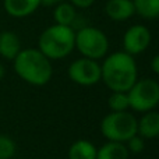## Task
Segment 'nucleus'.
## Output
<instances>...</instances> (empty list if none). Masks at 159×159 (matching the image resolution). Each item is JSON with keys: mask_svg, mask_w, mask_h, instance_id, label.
<instances>
[{"mask_svg": "<svg viewBox=\"0 0 159 159\" xmlns=\"http://www.w3.org/2000/svg\"><path fill=\"white\" fill-rule=\"evenodd\" d=\"M105 57L101 64V80L112 92H127L138 80L134 56L121 50Z\"/></svg>", "mask_w": 159, "mask_h": 159, "instance_id": "f257e3e1", "label": "nucleus"}, {"mask_svg": "<svg viewBox=\"0 0 159 159\" xmlns=\"http://www.w3.org/2000/svg\"><path fill=\"white\" fill-rule=\"evenodd\" d=\"M69 2L71 3L75 8H81V10H84V8H89L91 6L95 3V0H69Z\"/></svg>", "mask_w": 159, "mask_h": 159, "instance_id": "aec40b11", "label": "nucleus"}, {"mask_svg": "<svg viewBox=\"0 0 159 159\" xmlns=\"http://www.w3.org/2000/svg\"><path fill=\"white\" fill-rule=\"evenodd\" d=\"M4 74H6V69H4V66H3V64L0 63V81L3 80V77H4Z\"/></svg>", "mask_w": 159, "mask_h": 159, "instance_id": "5701e85b", "label": "nucleus"}, {"mask_svg": "<svg viewBox=\"0 0 159 159\" xmlns=\"http://www.w3.org/2000/svg\"><path fill=\"white\" fill-rule=\"evenodd\" d=\"M151 69H152V71H154L155 74L159 75V55H157V56H154V57H152Z\"/></svg>", "mask_w": 159, "mask_h": 159, "instance_id": "412c9836", "label": "nucleus"}, {"mask_svg": "<svg viewBox=\"0 0 159 159\" xmlns=\"http://www.w3.org/2000/svg\"><path fill=\"white\" fill-rule=\"evenodd\" d=\"M107 105L110 107V112H126L130 107L129 95L127 92H112V95L107 99Z\"/></svg>", "mask_w": 159, "mask_h": 159, "instance_id": "f3484780", "label": "nucleus"}, {"mask_svg": "<svg viewBox=\"0 0 159 159\" xmlns=\"http://www.w3.org/2000/svg\"><path fill=\"white\" fill-rule=\"evenodd\" d=\"M129 155L126 144L116 141H106L96 151V159H129Z\"/></svg>", "mask_w": 159, "mask_h": 159, "instance_id": "ddd939ff", "label": "nucleus"}, {"mask_svg": "<svg viewBox=\"0 0 159 159\" xmlns=\"http://www.w3.org/2000/svg\"><path fill=\"white\" fill-rule=\"evenodd\" d=\"M152 35L148 27L143 24H134L123 35V50L131 56L144 53L151 45Z\"/></svg>", "mask_w": 159, "mask_h": 159, "instance_id": "6e6552de", "label": "nucleus"}, {"mask_svg": "<svg viewBox=\"0 0 159 159\" xmlns=\"http://www.w3.org/2000/svg\"><path fill=\"white\" fill-rule=\"evenodd\" d=\"M137 134L144 140L159 137V112L149 110L137 119Z\"/></svg>", "mask_w": 159, "mask_h": 159, "instance_id": "9b49d317", "label": "nucleus"}, {"mask_svg": "<svg viewBox=\"0 0 159 159\" xmlns=\"http://www.w3.org/2000/svg\"><path fill=\"white\" fill-rule=\"evenodd\" d=\"M38 49L49 60L67 57L75 49V31L66 25H50L39 35Z\"/></svg>", "mask_w": 159, "mask_h": 159, "instance_id": "7ed1b4c3", "label": "nucleus"}, {"mask_svg": "<svg viewBox=\"0 0 159 159\" xmlns=\"http://www.w3.org/2000/svg\"><path fill=\"white\" fill-rule=\"evenodd\" d=\"M101 133L107 141L126 144L137 134V117L129 110L110 112L101 121Z\"/></svg>", "mask_w": 159, "mask_h": 159, "instance_id": "20e7f679", "label": "nucleus"}, {"mask_svg": "<svg viewBox=\"0 0 159 159\" xmlns=\"http://www.w3.org/2000/svg\"><path fill=\"white\" fill-rule=\"evenodd\" d=\"M61 2H66V0H41V4L46 6V7H55Z\"/></svg>", "mask_w": 159, "mask_h": 159, "instance_id": "4be33fe9", "label": "nucleus"}, {"mask_svg": "<svg viewBox=\"0 0 159 159\" xmlns=\"http://www.w3.org/2000/svg\"><path fill=\"white\" fill-rule=\"evenodd\" d=\"M13 63L16 74L34 87L46 85L53 75L52 60H49L39 49H21Z\"/></svg>", "mask_w": 159, "mask_h": 159, "instance_id": "f03ea898", "label": "nucleus"}, {"mask_svg": "<svg viewBox=\"0 0 159 159\" xmlns=\"http://www.w3.org/2000/svg\"><path fill=\"white\" fill-rule=\"evenodd\" d=\"M96 148L88 140H77L69 148V159H96Z\"/></svg>", "mask_w": 159, "mask_h": 159, "instance_id": "2eb2a0df", "label": "nucleus"}, {"mask_svg": "<svg viewBox=\"0 0 159 159\" xmlns=\"http://www.w3.org/2000/svg\"><path fill=\"white\" fill-rule=\"evenodd\" d=\"M130 107L135 112L145 113L159 105V85L152 78H141L127 91Z\"/></svg>", "mask_w": 159, "mask_h": 159, "instance_id": "423d86ee", "label": "nucleus"}, {"mask_svg": "<svg viewBox=\"0 0 159 159\" xmlns=\"http://www.w3.org/2000/svg\"><path fill=\"white\" fill-rule=\"evenodd\" d=\"M17 145L11 137L0 134V159H11L16 155Z\"/></svg>", "mask_w": 159, "mask_h": 159, "instance_id": "a211bd4d", "label": "nucleus"}, {"mask_svg": "<svg viewBox=\"0 0 159 159\" xmlns=\"http://www.w3.org/2000/svg\"><path fill=\"white\" fill-rule=\"evenodd\" d=\"M0 112H2V110H0Z\"/></svg>", "mask_w": 159, "mask_h": 159, "instance_id": "393cba45", "label": "nucleus"}, {"mask_svg": "<svg viewBox=\"0 0 159 159\" xmlns=\"http://www.w3.org/2000/svg\"><path fill=\"white\" fill-rule=\"evenodd\" d=\"M135 14L145 20L159 18V0H133Z\"/></svg>", "mask_w": 159, "mask_h": 159, "instance_id": "dca6fc26", "label": "nucleus"}, {"mask_svg": "<svg viewBox=\"0 0 159 159\" xmlns=\"http://www.w3.org/2000/svg\"><path fill=\"white\" fill-rule=\"evenodd\" d=\"M41 0H3L6 13L13 18H25L39 8Z\"/></svg>", "mask_w": 159, "mask_h": 159, "instance_id": "1a4fd4ad", "label": "nucleus"}, {"mask_svg": "<svg viewBox=\"0 0 159 159\" xmlns=\"http://www.w3.org/2000/svg\"><path fill=\"white\" fill-rule=\"evenodd\" d=\"M105 13L112 21H126L135 14L133 0H107Z\"/></svg>", "mask_w": 159, "mask_h": 159, "instance_id": "9d476101", "label": "nucleus"}, {"mask_svg": "<svg viewBox=\"0 0 159 159\" xmlns=\"http://www.w3.org/2000/svg\"><path fill=\"white\" fill-rule=\"evenodd\" d=\"M75 49L92 60L103 59L109 50V39L102 30L91 25H84L75 31Z\"/></svg>", "mask_w": 159, "mask_h": 159, "instance_id": "39448f33", "label": "nucleus"}, {"mask_svg": "<svg viewBox=\"0 0 159 159\" xmlns=\"http://www.w3.org/2000/svg\"><path fill=\"white\" fill-rule=\"evenodd\" d=\"M158 85H159V80H158Z\"/></svg>", "mask_w": 159, "mask_h": 159, "instance_id": "b1692460", "label": "nucleus"}, {"mask_svg": "<svg viewBox=\"0 0 159 159\" xmlns=\"http://www.w3.org/2000/svg\"><path fill=\"white\" fill-rule=\"evenodd\" d=\"M75 18H77V8L70 2H61L57 6H55V10H53L55 24L66 25V27L73 28Z\"/></svg>", "mask_w": 159, "mask_h": 159, "instance_id": "4468645a", "label": "nucleus"}, {"mask_svg": "<svg viewBox=\"0 0 159 159\" xmlns=\"http://www.w3.org/2000/svg\"><path fill=\"white\" fill-rule=\"evenodd\" d=\"M21 50V41L13 31L0 32V56L6 60H14Z\"/></svg>", "mask_w": 159, "mask_h": 159, "instance_id": "f8f14e48", "label": "nucleus"}, {"mask_svg": "<svg viewBox=\"0 0 159 159\" xmlns=\"http://www.w3.org/2000/svg\"><path fill=\"white\" fill-rule=\"evenodd\" d=\"M126 144H127L126 147H127V149H129V152H131V154H140V152H143L144 148H145V141L138 134L133 135Z\"/></svg>", "mask_w": 159, "mask_h": 159, "instance_id": "6ab92c4d", "label": "nucleus"}, {"mask_svg": "<svg viewBox=\"0 0 159 159\" xmlns=\"http://www.w3.org/2000/svg\"><path fill=\"white\" fill-rule=\"evenodd\" d=\"M67 75L77 85L92 87L101 81V64L98 63V60L80 57L69 66Z\"/></svg>", "mask_w": 159, "mask_h": 159, "instance_id": "0eeeda50", "label": "nucleus"}]
</instances>
